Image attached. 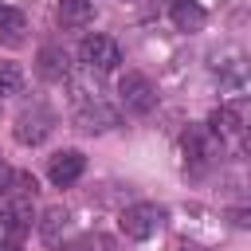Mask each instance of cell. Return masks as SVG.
<instances>
[{
    "instance_id": "1",
    "label": "cell",
    "mask_w": 251,
    "mask_h": 251,
    "mask_svg": "<svg viewBox=\"0 0 251 251\" xmlns=\"http://www.w3.org/2000/svg\"><path fill=\"white\" fill-rule=\"evenodd\" d=\"M78 63H82L86 71H94V75H106V71H114V67L122 63V47H118V39H110V35H102V31L82 35V43H78Z\"/></svg>"
},
{
    "instance_id": "2",
    "label": "cell",
    "mask_w": 251,
    "mask_h": 251,
    "mask_svg": "<svg viewBox=\"0 0 251 251\" xmlns=\"http://www.w3.org/2000/svg\"><path fill=\"white\" fill-rule=\"evenodd\" d=\"M118 102H122L126 114H149L157 106V90L141 71H126L118 78Z\"/></svg>"
},
{
    "instance_id": "3",
    "label": "cell",
    "mask_w": 251,
    "mask_h": 251,
    "mask_svg": "<svg viewBox=\"0 0 251 251\" xmlns=\"http://www.w3.org/2000/svg\"><path fill=\"white\" fill-rule=\"evenodd\" d=\"M118 224H122V235H129V239H149V235H157V227L165 224V208H161V204H129V208L118 216Z\"/></svg>"
},
{
    "instance_id": "4",
    "label": "cell",
    "mask_w": 251,
    "mask_h": 251,
    "mask_svg": "<svg viewBox=\"0 0 251 251\" xmlns=\"http://www.w3.org/2000/svg\"><path fill=\"white\" fill-rule=\"evenodd\" d=\"M75 122H78V129H110L114 122H118V114L98 98V90L90 94V90H78L75 94Z\"/></svg>"
},
{
    "instance_id": "5",
    "label": "cell",
    "mask_w": 251,
    "mask_h": 251,
    "mask_svg": "<svg viewBox=\"0 0 251 251\" xmlns=\"http://www.w3.org/2000/svg\"><path fill=\"white\" fill-rule=\"evenodd\" d=\"M51 126H55V114H51L47 106H31V110H24V114L16 118L12 133H16L20 145H39V141H47Z\"/></svg>"
},
{
    "instance_id": "6",
    "label": "cell",
    "mask_w": 251,
    "mask_h": 251,
    "mask_svg": "<svg viewBox=\"0 0 251 251\" xmlns=\"http://www.w3.org/2000/svg\"><path fill=\"white\" fill-rule=\"evenodd\" d=\"M31 231V200H8L0 208V243H24Z\"/></svg>"
},
{
    "instance_id": "7",
    "label": "cell",
    "mask_w": 251,
    "mask_h": 251,
    "mask_svg": "<svg viewBox=\"0 0 251 251\" xmlns=\"http://www.w3.org/2000/svg\"><path fill=\"white\" fill-rule=\"evenodd\" d=\"M82 173H86V157H82L78 149H63V153H55V157H51V165H47V176H51V184H55V188L75 184Z\"/></svg>"
},
{
    "instance_id": "8",
    "label": "cell",
    "mask_w": 251,
    "mask_h": 251,
    "mask_svg": "<svg viewBox=\"0 0 251 251\" xmlns=\"http://www.w3.org/2000/svg\"><path fill=\"white\" fill-rule=\"evenodd\" d=\"M216 153H220V137L208 126H188V133H184V157L192 165H208Z\"/></svg>"
},
{
    "instance_id": "9",
    "label": "cell",
    "mask_w": 251,
    "mask_h": 251,
    "mask_svg": "<svg viewBox=\"0 0 251 251\" xmlns=\"http://www.w3.org/2000/svg\"><path fill=\"white\" fill-rule=\"evenodd\" d=\"M39 235H43L47 247H63V243L75 235V220H71V212H63V208H47L43 220H39Z\"/></svg>"
},
{
    "instance_id": "10",
    "label": "cell",
    "mask_w": 251,
    "mask_h": 251,
    "mask_svg": "<svg viewBox=\"0 0 251 251\" xmlns=\"http://www.w3.org/2000/svg\"><path fill=\"white\" fill-rule=\"evenodd\" d=\"M35 71H39V78L43 82H67L71 78V59H67V51L63 47H39V59H35Z\"/></svg>"
},
{
    "instance_id": "11",
    "label": "cell",
    "mask_w": 251,
    "mask_h": 251,
    "mask_svg": "<svg viewBox=\"0 0 251 251\" xmlns=\"http://www.w3.org/2000/svg\"><path fill=\"white\" fill-rule=\"evenodd\" d=\"M59 24L63 27H90L94 24V4L90 0H59Z\"/></svg>"
},
{
    "instance_id": "12",
    "label": "cell",
    "mask_w": 251,
    "mask_h": 251,
    "mask_svg": "<svg viewBox=\"0 0 251 251\" xmlns=\"http://www.w3.org/2000/svg\"><path fill=\"white\" fill-rule=\"evenodd\" d=\"M24 31H27L24 12L0 8V43H4V47H20V43H24Z\"/></svg>"
},
{
    "instance_id": "13",
    "label": "cell",
    "mask_w": 251,
    "mask_h": 251,
    "mask_svg": "<svg viewBox=\"0 0 251 251\" xmlns=\"http://www.w3.org/2000/svg\"><path fill=\"white\" fill-rule=\"evenodd\" d=\"M173 24H176L180 31H200V27H204V8L192 4V0H176V4H173Z\"/></svg>"
},
{
    "instance_id": "14",
    "label": "cell",
    "mask_w": 251,
    "mask_h": 251,
    "mask_svg": "<svg viewBox=\"0 0 251 251\" xmlns=\"http://www.w3.org/2000/svg\"><path fill=\"white\" fill-rule=\"evenodd\" d=\"M208 129L224 141V137H235L239 129H243V122H239V114L231 110V106H220V110H212V118H208Z\"/></svg>"
},
{
    "instance_id": "15",
    "label": "cell",
    "mask_w": 251,
    "mask_h": 251,
    "mask_svg": "<svg viewBox=\"0 0 251 251\" xmlns=\"http://www.w3.org/2000/svg\"><path fill=\"white\" fill-rule=\"evenodd\" d=\"M24 90V71L12 59H0V98H12Z\"/></svg>"
},
{
    "instance_id": "16",
    "label": "cell",
    "mask_w": 251,
    "mask_h": 251,
    "mask_svg": "<svg viewBox=\"0 0 251 251\" xmlns=\"http://www.w3.org/2000/svg\"><path fill=\"white\" fill-rule=\"evenodd\" d=\"M78 251H118V247H114L110 235L94 231V235H82V239H78Z\"/></svg>"
},
{
    "instance_id": "17",
    "label": "cell",
    "mask_w": 251,
    "mask_h": 251,
    "mask_svg": "<svg viewBox=\"0 0 251 251\" xmlns=\"http://www.w3.org/2000/svg\"><path fill=\"white\" fill-rule=\"evenodd\" d=\"M227 220H231L235 227L251 231V204H239V208H231V212H227Z\"/></svg>"
},
{
    "instance_id": "18",
    "label": "cell",
    "mask_w": 251,
    "mask_h": 251,
    "mask_svg": "<svg viewBox=\"0 0 251 251\" xmlns=\"http://www.w3.org/2000/svg\"><path fill=\"white\" fill-rule=\"evenodd\" d=\"M8 184H12V169H8V161L0 157V196L8 192Z\"/></svg>"
},
{
    "instance_id": "19",
    "label": "cell",
    "mask_w": 251,
    "mask_h": 251,
    "mask_svg": "<svg viewBox=\"0 0 251 251\" xmlns=\"http://www.w3.org/2000/svg\"><path fill=\"white\" fill-rule=\"evenodd\" d=\"M239 145H243V153L251 157V126H243V129H239Z\"/></svg>"
},
{
    "instance_id": "20",
    "label": "cell",
    "mask_w": 251,
    "mask_h": 251,
    "mask_svg": "<svg viewBox=\"0 0 251 251\" xmlns=\"http://www.w3.org/2000/svg\"><path fill=\"white\" fill-rule=\"evenodd\" d=\"M0 251H20V247L16 243H0Z\"/></svg>"
},
{
    "instance_id": "21",
    "label": "cell",
    "mask_w": 251,
    "mask_h": 251,
    "mask_svg": "<svg viewBox=\"0 0 251 251\" xmlns=\"http://www.w3.org/2000/svg\"><path fill=\"white\" fill-rule=\"evenodd\" d=\"M184 251H196V247H184Z\"/></svg>"
}]
</instances>
